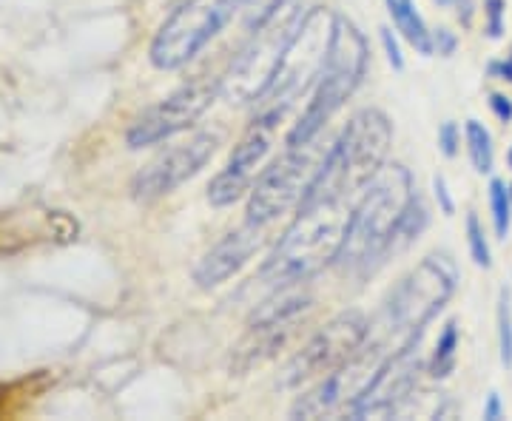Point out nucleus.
Here are the masks:
<instances>
[{
	"instance_id": "f8f14e48",
	"label": "nucleus",
	"mask_w": 512,
	"mask_h": 421,
	"mask_svg": "<svg viewBox=\"0 0 512 421\" xmlns=\"http://www.w3.org/2000/svg\"><path fill=\"white\" fill-rule=\"evenodd\" d=\"M220 97V80L211 77H194L183 83L180 89L165 94L160 103L148 106L126 131V143L131 151L148 146H160L165 140L188 131L205 111L214 106Z\"/></svg>"
},
{
	"instance_id": "cd10ccee",
	"label": "nucleus",
	"mask_w": 512,
	"mask_h": 421,
	"mask_svg": "<svg viewBox=\"0 0 512 421\" xmlns=\"http://www.w3.org/2000/svg\"><path fill=\"white\" fill-rule=\"evenodd\" d=\"M456 46L458 37L453 35L450 29H436V32H433V52H439L441 57L456 55Z\"/></svg>"
},
{
	"instance_id": "4468645a",
	"label": "nucleus",
	"mask_w": 512,
	"mask_h": 421,
	"mask_svg": "<svg viewBox=\"0 0 512 421\" xmlns=\"http://www.w3.org/2000/svg\"><path fill=\"white\" fill-rule=\"evenodd\" d=\"M384 356H387V350L367 336L365 348L359 350V353H353L345 365L330 370L328 376L316 379V385L293 402V419H322V416H330V413H336L342 407L348 410L353 399L373 379V373L379 370Z\"/></svg>"
},
{
	"instance_id": "a878e982",
	"label": "nucleus",
	"mask_w": 512,
	"mask_h": 421,
	"mask_svg": "<svg viewBox=\"0 0 512 421\" xmlns=\"http://www.w3.org/2000/svg\"><path fill=\"white\" fill-rule=\"evenodd\" d=\"M458 146H461V134H458V126L456 123H441V129H439V151L444 154V157H456L458 154Z\"/></svg>"
},
{
	"instance_id": "423d86ee",
	"label": "nucleus",
	"mask_w": 512,
	"mask_h": 421,
	"mask_svg": "<svg viewBox=\"0 0 512 421\" xmlns=\"http://www.w3.org/2000/svg\"><path fill=\"white\" fill-rule=\"evenodd\" d=\"M333 15L336 12H330L325 6H313L302 15L291 43L271 77V86L256 103L259 114H271L276 120H282L288 109H293L305 94L313 92L322 66H325V55H328Z\"/></svg>"
},
{
	"instance_id": "4be33fe9",
	"label": "nucleus",
	"mask_w": 512,
	"mask_h": 421,
	"mask_svg": "<svg viewBox=\"0 0 512 421\" xmlns=\"http://www.w3.org/2000/svg\"><path fill=\"white\" fill-rule=\"evenodd\" d=\"M495 322H498V350H501V365L512 367V299L507 288H501V293H498Z\"/></svg>"
},
{
	"instance_id": "9d476101",
	"label": "nucleus",
	"mask_w": 512,
	"mask_h": 421,
	"mask_svg": "<svg viewBox=\"0 0 512 421\" xmlns=\"http://www.w3.org/2000/svg\"><path fill=\"white\" fill-rule=\"evenodd\" d=\"M311 308L313 296L308 291H302L299 285L276 288L274 296L256 308L248 328L242 333V339L231 348L228 373L231 376H245L254 367H262L265 362L276 359L279 350L291 342L293 333L299 330V322L305 319V313Z\"/></svg>"
},
{
	"instance_id": "2eb2a0df",
	"label": "nucleus",
	"mask_w": 512,
	"mask_h": 421,
	"mask_svg": "<svg viewBox=\"0 0 512 421\" xmlns=\"http://www.w3.org/2000/svg\"><path fill=\"white\" fill-rule=\"evenodd\" d=\"M419 348L421 339L384 356L373 379L348 407L350 419H393V416H399L404 402L416 393V385H419V373L424 367Z\"/></svg>"
},
{
	"instance_id": "20e7f679",
	"label": "nucleus",
	"mask_w": 512,
	"mask_h": 421,
	"mask_svg": "<svg viewBox=\"0 0 512 421\" xmlns=\"http://www.w3.org/2000/svg\"><path fill=\"white\" fill-rule=\"evenodd\" d=\"M456 285L458 271L453 259L447 254L424 257L387 296L376 325L370 322V339L379 342L387 353L419 342L430 319L456 293Z\"/></svg>"
},
{
	"instance_id": "7c9ffc66",
	"label": "nucleus",
	"mask_w": 512,
	"mask_h": 421,
	"mask_svg": "<svg viewBox=\"0 0 512 421\" xmlns=\"http://www.w3.org/2000/svg\"><path fill=\"white\" fill-rule=\"evenodd\" d=\"M490 74H495V77H501V80L512 83V52L507 60H498V63H493V66H490Z\"/></svg>"
},
{
	"instance_id": "1a4fd4ad",
	"label": "nucleus",
	"mask_w": 512,
	"mask_h": 421,
	"mask_svg": "<svg viewBox=\"0 0 512 421\" xmlns=\"http://www.w3.org/2000/svg\"><path fill=\"white\" fill-rule=\"evenodd\" d=\"M245 0H183L160 23L151 40L148 60L160 72H177L188 66L202 49L225 32V26L242 12Z\"/></svg>"
},
{
	"instance_id": "9b49d317",
	"label": "nucleus",
	"mask_w": 512,
	"mask_h": 421,
	"mask_svg": "<svg viewBox=\"0 0 512 421\" xmlns=\"http://www.w3.org/2000/svg\"><path fill=\"white\" fill-rule=\"evenodd\" d=\"M370 322L362 311H342L328 319L311 339L296 350L279 376V387H299L328 376L330 370L345 365L353 353L365 348Z\"/></svg>"
},
{
	"instance_id": "7ed1b4c3",
	"label": "nucleus",
	"mask_w": 512,
	"mask_h": 421,
	"mask_svg": "<svg viewBox=\"0 0 512 421\" xmlns=\"http://www.w3.org/2000/svg\"><path fill=\"white\" fill-rule=\"evenodd\" d=\"M390 146L393 123L387 114L379 109L356 111L325 151L305 202H350L387 163Z\"/></svg>"
},
{
	"instance_id": "aec40b11",
	"label": "nucleus",
	"mask_w": 512,
	"mask_h": 421,
	"mask_svg": "<svg viewBox=\"0 0 512 421\" xmlns=\"http://www.w3.org/2000/svg\"><path fill=\"white\" fill-rule=\"evenodd\" d=\"M458 365V325L450 319L444 330H441L439 342H436V350L430 356V365H427V373L433 379H447Z\"/></svg>"
},
{
	"instance_id": "c85d7f7f",
	"label": "nucleus",
	"mask_w": 512,
	"mask_h": 421,
	"mask_svg": "<svg viewBox=\"0 0 512 421\" xmlns=\"http://www.w3.org/2000/svg\"><path fill=\"white\" fill-rule=\"evenodd\" d=\"M433 191H436V200H439V208L444 217H453V211H456V205H453V197H450V188L444 183V177H433Z\"/></svg>"
},
{
	"instance_id": "b1692460",
	"label": "nucleus",
	"mask_w": 512,
	"mask_h": 421,
	"mask_svg": "<svg viewBox=\"0 0 512 421\" xmlns=\"http://www.w3.org/2000/svg\"><path fill=\"white\" fill-rule=\"evenodd\" d=\"M504 15H507V3L504 0H487L484 3V18H487L484 32H487V37L498 40V37L504 35Z\"/></svg>"
},
{
	"instance_id": "dca6fc26",
	"label": "nucleus",
	"mask_w": 512,
	"mask_h": 421,
	"mask_svg": "<svg viewBox=\"0 0 512 421\" xmlns=\"http://www.w3.org/2000/svg\"><path fill=\"white\" fill-rule=\"evenodd\" d=\"M279 123L282 120H276L271 114H259L256 111L254 123L239 137V143L231 151L225 168L208 185V202L214 208H228V205H234L242 197H248L251 185L259 177L262 165H265L271 148H274Z\"/></svg>"
},
{
	"instance_id": "412c9836",
	"label": "nucleus",
	"mask_w": 512,
	"mask_h": 421,
	"mask_svg": "<svg viewBox=\"0 0 512 421\" xmlns=\"http://www.w3.org/2000/svg\"><path fill=\"white\" fill-rule=\"evenodd\" d=\"M490 211H493L495 234L501 239H507L512 220V200L510 185L504 183V180H493V183H490Z\"/></svg>"
},
{
	"instance_id": "39448f33",
	"label": "nucleus",
	"mask_w": 512,
	"mask_h": 421,
	"mask_svg": "<svg viewBox=\"0 0 512 421\" xmlns=\"http://www.w3.org/2000/svg\"><path fill=\"white\" fill-rule=\"evenodd\" d=\"M367 63H370V46H367L365 35L359 32V26L345 15H333L325 66H322V74L313 86L311 100L302 111V117L288 131V140H285L288 146L311 143L313 137H319L325 131L330 117L362 86Z\"/></svg>"
},
{
	"instance_id": "6e6552de",
	"label": "nucleus",
	"mask_w": 512,
	"mask_h": 421,
	"mask_svg": "<svg viewBox=\"0 0 512 421\" xmlns=\"http://www.w3.org/2000/svg\"><path fill=\"white\" fill-rule=\"evenodd\" d=\"M325 151L328 146H322V134L302 146H285V154L276 157L271 165H265L251 185L245 220L268 228L279 217L296 211L311 191L325 160Z\"/></svg>"
},
{
	"instance_id": "a211bd4d",
	"label": "nucleus",
	"mask_w": 512,
	"mask_h": 421,
	"mask_svg": "<svg viewBox=\"0 0 512 421\" xmlns=\"http://www.w3.org/2000/svg\"><path fill=\"white\" fill-rule=\"evenodd\" d=\"M384 3H387V12H390V18H393L396 32H399L419 55H433V32H430L427 20L421 18L419 6H416L413 0H384Z\"/></svg>"
},
{
	"instance_id": "473e14b6",
	"label": "nucleus",
	"mask_w": 512,
	"mask_h": 421,
	"mask_svg": "<svg viewBox=\"0 0 512 421\" xmlns=\"http://www.w3.org/2000/svg\"><path fill=\"white\" fill-rule=\"evenodd\" d=\"M510 168H512V148H510Z\"/></svg>"
},
{
	"instance_id": "393cba45",
	"label": "nucleus",
	"mask_w": 512,
	"mask_h": 421,
	"mask_svg": "<svg viewBox=\"0 0 512 421\" xmlns=\"http://www.w3.org/2000/svg\"><path fill=\"white\" fill-rule=\"evenodd\" d=\"M379 37H382L384 55H387V60H390V66H393L396 72H402L404 55H402V46H399V40H396V35H393V29L382 26V29H379Z\"/></svg>"
},
{
	"instance_id": "ddd939ff",
	"label": "nucleus",
	"mask_w": 512,
	"mask_h": 421,
	"mask_svg": "<svg viewBox=\"0 0 512 421\" xmlns=\"http://www.w3.org/2000/svg\"><path fill=\"white\" fill-rule=\"evenodd\" d=\"M217 131H197L174 146L163 148L154 160H148L137 177L131 180V194L140 202L163 200L174 194L177 188L200 174L205 163L217 154L220 148Z\"/></svg>"
},
{
	"instance_id": "6ab92c4d",
	"label": "nucleus",
	"mask_w": 512,
	"mask_h": 421,
	"mask_svg": "<svg viewBox=\"0 0 512 421\" xmlns=\"http://www.w3.org/2000/svg\"><path fill=\"white\" fill-rule=\"evenodd\" d=\"M464 143H467L470 163H473L478 174H490L495 165V148L487 126L478 123V120H467L464 123Z\"/></svg>"
},
{
	"instance_id": "5701e85b",
	"label": "nucleus",
	"mask_w": 512,
	"mask_h": 421,
	"mask_svg": "<svg viewBox=\"0 0 512 421\" xmlns=\"http://www.w3.org/2000/svg\"><path fill=\"white\" fill-rule=\"evenodd\" d=\"M467 245H470V257L478 268H490L493 265V251H490V239L487 231L476 214H467Z\"/></svg>"
},
{
	"instance_id": "f03ea898",
	"label": "nucleus",
	"mask_w": 512,
	"mask_h": 421,
	"mask_svg": "<svg viewBox=\"0 0 512 421\" xmlns=\"http://www.w3.org/2000/svg\"><path fill=\"white\" fill-rule=\"evenodd\" d=\"M413 197V174L402 163H384L379 174L359 191V200L350 205L348 231L336 265L348 271H365L376 262H384L390 239Z\"/></svg>"
},
{
	"instance_id": "0eeeda50",
	"label": "nucleus",
	"mask_w": 512,
	"mask_h": 421,
	"mask_svg": "<svg viewBox=\"0 0 512 421\" xmlns=\"http://www.w3.org/2000/svg\"><path fill=\"white\" fill-rule=\"evenodd\" d=\"M302 15H305L302 9L288 3L274 18L251 29V40L239 49V55L231 60V66L220 77V100H225L228 106L259 103V97L271 86V77Z\"/></svg>"
},
{
	"instance_id": "f257e3e1",
	"label": "nucleus",
	"mask_w": 512,
	"mask_h": 421,
	"mask_svg": "<svg viewBox=\"0 0 512 421\" xmlns=\"http://www.w3.org/2000/svg\"><path fill=\"white\" fill-rule=\"evenodd\" d=\"M350 220V202H305L293 222L276 239L259 268V279L271 288L302 285L328 265H336Z\"/></svg>"
},
{
	"instance_id": "bb28decb",
	"label": "nucleus",
	"mask_w": 512,
	"mask_h": 421,
	"mask_svg": "<svg viewBox=\"0 0 512 421\" xmlns=\"http://www.w3.org/2000/svg\"><path fill=\"white\" fill-rule=\"evenodd\" d=\"M441 9H450L464 26L473 23V15H476V0H436Z\"/></svg>"
},
{
	"instance_id": "c756f323",
	"label": "nucleus",
	"mask_w": 512,
	"mask_h": 421,
	"mask_svg": "<svg viewBox=\"0 0 512 421\" xmlns=\"http://www.w3.org/2000/svg\"><path fill=\"white\" fill-rule=\"evenodd\" d=\"M490 109H493V114L501 123H510L512 120L510 97H504V94H490Z\"/></svg>"
},
{
	"instance_id": "72a5a7b5",
	"label": "nucleus",
	"mask_w": 512,
	"mask_h": 421,
	"mask_svg": "<svg viewBox=\"0 0 512 421\" xmlns=\"http://www.w3.org/2000/svg\"><path fill=\"white\" fill-rule=\"evenodd\" d=\"M510 200H512V185H510Z\"/></svg>"
},
{
	"instance_id": "2f4dec72",
	"label": "nucleus",
	"mask_w": 512,
	"mask_h": 421,
	"mask_svg": "<svg viewBox=\"0 0 512 421\" xmlns=\"http://www.w3.org/2000/svg\"><path fill=\"white\" fill-rule=\"evenodd\" d=\"M484 419L487 421L501 419V399H498V393H490V399H487V404H484Z\"/></svg>"
},
{
	"instance_id": "f3484780",
	"label": "nucleus",
	"mask_w": 512,
	"mask_h": 421,
	"mask_svg": "<svg viewBox=\"0 0 512 421\" xmlns=\"http://www.w3.org/2000/svg\"><path fill=\"white\" fill-rule=\"evenodd\" d=\"M268 242L265 237V225H256V222H242L239 228H234L231 234L208 248L200 257V262L194 265V282L200 291H214L225 285L231 276H237L251 259L262 251V245Z\"/></svg>"
}]
</instances>
